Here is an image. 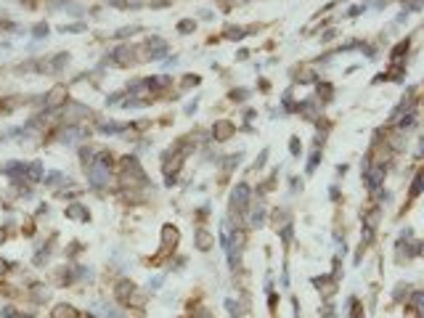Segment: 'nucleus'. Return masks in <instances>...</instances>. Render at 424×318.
<instances>
[{"label":"nucleus","instance_id":"1","mask_svg":"<svg viewBox=\"0 0 424 318\" xmlns=\"http://www.w3.org/2000/svg\"><path fill=\"white\" fill-rule=\"evenodd\" d=\"M61 95H64V88H56L53 93H50V101H48V106H56L61 101Z\"/></svg>","mask_w":424,"mask_h":318},{"label":"nucleus","instance_id":"2","mask_svg":"<svg viewBox=\"0 0 424 318\" xmlns=\"http://www.w3.org/2000/svg\"><path fill=\"white\" fill-rule=\"evenodd\" d=\"M178 30H180V32H191V30H194V21H191V19H183V21L178 24Z\"/></svg>","mask_w":424,"mask_h":318},{"label":"nucleus","instance_id":"3","mask_svg":"<svg viewBox=\"0 0 424 318\" xmlns=\"http://www.w3.org/2000/svg\"><path fill=\"white\" fill-rule=\"evenodd\" d=\"M45 32H48V27H45V24H37V30H35V35H37V37H40V35H45Z\"/></svg>","mask_w":424,"mask_h":318},{"label":"nucleus","instance_id":"4","mask_svg":"<svg viewBox=\"0 0 424 318\" xmlns=\"http://www.w3.org/2000/svg\"><path fill=\"white\" fill-rule=\"evenodd\" d=\"M0 270H5V263H3V260H0Z\"/></svg>","mask_w":424,"mask_h":318}]
</instances>
